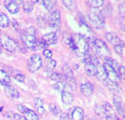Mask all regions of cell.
Returning a JSON list of instances; mask_svg holds the SVG:
<instances>
[{
	"instance_id": "26",
	"label": "cell",
	"mask_w": 125,
	"mask_h": 120,
	"mask_svg": "<svg viewBox=\"0 0 125 120\" xmlns=\"http://www.w3.org/2000/svg\"><path fill=\"white\" fill-rule=\"evenodd\" d=\"M23 9L26 12H30L34 9V3L32 1H26L23 2Z\"/></svg>"
},
{
	"instance_id": "5",
	"label": "cell",
	"mask_w": 125,
	"mask_h": 120,
	"mask_svg": "<svg viewBox=\"0 0 125 120\" xmlns=\"http://www.w3.org/2000/svg\"><path fill=\"white\" fill-rule=\"evenodd\" d=\"M48 24L50 27L52 29L54 33L58 31L60 27V12L59 10L53 11L49 16Z\"/></svg>"
},
{
	"instance_id": "8",
	"label": "cell",
	"mask_w": 125,
	"mask_h": 120,
	"mask_svg": "<svg viewBox=\"0 0 125 120\" xmlns=\"http://www.w3.org/2000/svg\"><path fill=\"white\" fill-rule=\"evenodd\" d=\"M103 66L105 67V70L106 72V75H107V79L110 81L114 82L115 84L119 85V83L121 82V76L117 73L113 67H111L110 65H108L107 64H104Z\"/></svg>"
},
{
	"instance_id": "20",
	"label": "cell",
	"mask_w": 125,
	"mask_h": 120,
	"mask_svg": "<svg viewBox=\"0 0 125 120\" xmlns=\"http://www.w3.org/2000/svg\"><path fill=\"white\" fill-rule=\"evenodd\" d=\"M10 77L7 74V72H5L4 70L0 69V84L4 86H9L10 85Z\"/></svg>"
},
{
	"instance_id": "10",
	"label": "cell",
	"mask_w": 125,
	"mask_h": 120,
	"mask_svg": "<svg viewBox=\"0 0 125 120\" xmlns=\"http://www.w3.org/2000/svg\"><path fill=\"white\" fill-rule=\"evenodd\" d=\"M84 116L83 110L80 107H74L70 111L69 118L72 120H83Z\"/></svg>"
},
{
	"instance_id": "18",
	"label": "cell",
	"mask_w": 125,
	"mask_h": 120,
	"mask_svg": "<svg viewBox=\"0 0 125 120\" xmlns=\"http://www.w3.org/2000/svg\"><path fill=\"white\" fill-rule=\"evenodd\" d=\"M113 102H114V105H115V108L117 110V111L119 113H122L123 111V109H124V106L123 103V101H122V99L119 95H114L113 97Z\"/></svg>"
},
{
	"instance_id": "12",
	"label": "cell",
	"mask_w": 125,
	"mask_h": 120,
	"mask_svg": "<svg viewBox=\"0 0 125 120\" xmlns=\"http://www.w3.org/2000/svg\"><path fill=\"white\" fill-rule=\"evenodd\" d=\"M5 6L8 10V12L11 13H17L20 11V6L16 1H12V0L5 1Z\"/></svg>"
},
{
	"instance_id": "31",
	"label": "cell",
	"mask_w": 125,
	"mask_h": 120,
	"mask_svg": "<svg viewBox=\"0 0 125 120\" xmlns=\"http://www.w3.org/2000/svg\"><path fill=\"white\" fill-rule=\"evenodd\" d=\"M47 69L49 70V71H51V70L54 69V68L56 67V61L53 59H50L48 61V63H47Z\"/></svg>"
},
{
	"instance_id": "21",
	"label": "cell",
	"mask_w": 125,
	"mask_h": 120,
	"mask_svg": "<svg viewBox=\"0 0 125 120\" xmlns=\"http://www.w3.org/2000/svg\"><path fill=\"white\" fill-rule=\"evenodd\" d=\"M62 95H61V99H62V102L65 104L68 105V104H71L74 101V96H73L72 93L71 92H67V91H65L61 93Z\"/></svg>"
},
{
	"instance_id": "19",
	"label": "cell",
	"mask_w": 125,
	"mask_h": 120,
	"mask_svg": "<svg viewBox=\"0 0 125 120\" xmlns=\"http://www.w3.org/2000/svg\"><path fill=\"white\" fill-rule=\"evenodd\" d=\"M44 103L41 98H36L34 101V107L36 109V111L40 114L43 115L44 114Z\"/></svg>"
},
{
	"instance_id": "36",
	"label": "cell",
	"mask_w": 125,
	"mask_h": 120,
	"mask_svg": "<svg viewBox=\"0 0 125 120\" xmlns=\"http://www.w3.org/2000/svg\"><path fill=\"white\" fill-rule=\"evenodd\" d=\"M13 118H14L15 120H26L24 117H21V116L19 115V114H13Z\"/></svg>"
},
{
	"instance_id": "15",
	"label": "cell",
	"mask_w": 125,
	"mask_h": 120,
	"mask_svg": "<svg viewBox=\"0 0 125 120\" xmlns=\"http://www.w3.org/2000/svg\"><path fill=\"white\" fill-rule=\"evenodd\" d=\"M5 92L6 93V94H7L9 97H11V98H13V99H17L20 97V93L18 92V90H17L15 87H13V86H5Z\"/></svg>"
},
{
	"instance_id": "23",
	"label": "cell",
	"mask_w": 125,
	"mask_h": 120,
	"mask_svg": "<svg viewBox=\"0 0 125 120\" xmlns=\"http://www.w3.org/2000/svg\"><path fill=\"white\" fill-rule=\"evenodd\" d=\"M10 24L9 18L4 12H0V27H7Z\"/></svg>"
},
{
	"instance_id": "4",
	"label": "cell",
	"mask_w": 125,
	"mask_h": 120,
	"mask_svg": "<svg viewBox=\"0 0 125 120\" xmlns=\"http://www.w3.org/2000/svg\"><path fill=\"white\" fill-rule=\"evenodd\" d=\"M92 47H93L94 52L96 53L97 55L100 56V57H104L106 58L109 55V49L106 46V44L104 43L100 39H94L92 42Z\"/></svg>"
},
{
	"instance_id": "38",
	"label": "cell",
	"mask_w": 125,
	"mask_h": 120,
	"mask_svg": "<svg viewBox=\"0 0 125 120\" xmlns=\"http://www.w3.org/2000/svg\"><path fill=\"white\" fill-rule=\"evenodd\" d=\"M122 29H123V32H125V22L123 23V25H122Z\"/></svg>"
},
{
	"instance_id": "32",
	"label": "cell",
	"mask_w": 125,
	"mask_h": 120,
	"mask_svg": "<svg viewBox=\"0 0 125 120\" xmlns=\"http://www.w3.org/2000/svg\"><path fill=\"white\" fill-rule=\"evenodd\" d=\"M63 39H64L66 44H68V45H69L70 42L72 40V36L70 35L69 34H67V33H65V34H63Z\"/></svg>"
},
{
	"instance_id": "39",
	"label": "cell",
	"mask_w": 125,
	"mask_h": 120,
	"mask_svg": "<svg viewBox=\"0 0 125 120\" xmlns=\"http://www.w3.org/2000/svg\"><path fill=\"white\" fill-rule=\"evenodd\" d=\"M1 52H2V50H1V46H0V54H1Z\"/></svg>"
},
{
	"instance_id": "27",
	"label": "cell",
	"mask_w": 125,
	"mask_h": 120,
	"mask_svg": "<svg viewBox=\"0 0 125 120\" xmlns=\"http://www.w3.org/2000/svg\"><path fill=\"white\" fill-rule=\"evenodd\" d=\"M43 6L46 8V9L52 12L53 9V6H54V1H51V0H45V1H42Z\"/></svg>"
},
{
	"instance_id": "1",
	"label": "cell",
	"mask_w": 125,
	"mask_h": 120,
	"mask_svg": "<svg viewBox=\"0 0 125 120\" xmlns=\"http://www.w3.org/2000/svg\"><path fill=\"white\" fill-rule=\"evenodd\" d=\"M69 46L76 53L77 56H79L81 58L86 55L90 48L89 41L87 40L85 36L80 34H76L72 36V40L70 42Z\"/></svg>"
},
{
	"instance_id": "13",
	"label": "cell",
	"mask_w": 125,
	"mask_h": 120,
	"mask_svg": "<svg viewBox=\"0 0 125 120\" xmlns=\"http://www.w3.org/2000/svg\"><path fill=\"white\" fill-rule=\"evenodd\" d=\"M42 40H43L44 43H46L47 44H55L57 42H58V37H57V34L54 32H52V33H49V34H46L42 37Z\"/></svg>"
},
{
	"instance_id": "17",
	"label": "cell",
	"mask_w": 125,
	"mask_h": 120,
	"mask_svg": "<svg viewBox=\"0 0 125 120\" xmlns=\"http://www.w3.org/2000/svg\"><path fill=\"white\" fill-rule=\"evenodd\" d=\"M96 76L98 78L99 80L100 81H105L106 79H107V75H106V72L105 70V67L103 65H99L97 66V73Z\"/></svg>"
},
{
	"instance_id": "34",
	"label": "cell",
	"mask_w": 125,
	"mask_h": 120,
	"mask_svg": "<svg viewBox=\"0 0 125 120\" xmlns=\"http://www.w3.org/2000/svg\"><path fill=\"white\" fill-rule=\"evenodd\" d=\"M43 54L45 58H49V59H51L52 57V51H50V50H47V49H45V50L43 51Z\"/></svg>"
},
{
	"instance_id": "14",
	"label": "cell",
	"mask_w": 125,
	"mask_h": 120,
	"mask_svg": "<svg viewBox=\"0 0 125 120\" xmlns=\"http://www.w3.org/2000/svg\"><path fill=\"white\" fill-rule=\"evenodd\" d=\"M106 40L114 46H117V45H121V44H122L121 39L119 38L115 34H114V33H110V32H109V33H106Z\"/></svg>"
},
{
	"instance_id": "6",
	"label": "cell",
	"mask_w": 125,
	"mask_h": 120,
	"mask_svg": "<svg viewBox=\"0 0 125 120\" xmlns=\"http://www.w3.org/2000/svg\"><path fill=\"white\" fill-rule=\"evenodd\" d=\"M42 58L37 54H33L28 62V68L31 72L38 71L42 67Z\"/></svg>"
},
{
	"instance_id": "37",
	"label": "cell",
	"mask_w": 125,
	"mask_h": 120,
	"mask_svg": "<svg viewBox=\"0 0 125 120\" xmlns=\"http://www.w3.org/2000/svg\"><path fill=\"white\" fill-rule=\"evenodd\" d=\"M47 47H48V44H47V43H44V42L43 41V40H42L41 39V42H40V48L41 49H45V48H47Z\"/></svg>"
},
{
	"instance_id": "24",
	"label": "cell",
	"mask_w": 125,
	"mask_h": 120,
	"mask_svg": "<svg viewBox=\"0 0 125 120\" xmlns=\"http://www.w3.org/2000/svg\"><path fill=\"white\" fill-rule=\"evenodd\" d=\"M86 3L87 5L92 8H99L104 5L103 0H89Z\"/></svg>"
},
{
	"instance_id": "28",
	"label": "cell",
	"mask_w": 125,
	"mask_h": 120,
	"mask_svg": "<svg viewBox=\"0 0 125 120\" xmlns=\"http://www.w3.org/2000/svg\"><path fill=\"white\" fill-rule=\"evenodd\" d=\"M50 111L53 115H55V116H60V114H61L60 110L59 109L58 106L56 105V104H53V103L50 105Z\"/></svg>"
},
{
	"instance_id": "11",
	"label": "cell",
	"mask_w": 125,
	"mask_h": 120,
	"mask_svg": "<svg viewBox=\"0 0 125 120\" xmlns=\"http://www.w3.org/2000/svg\"><path fill=\"white\" fill-rule=\"evenodd\" d=\"M80 89H81V92H82V94L83 95L91 96L93 94L94 85L92 83H91V82H86V83H83V84L81 85Z\"/></svg>"
},
{
	"instance_id": "35",
	"label": "cell",
	"mask_w": 125,
	"mask_h": 120,
	"mask_svg": "<svg viewBox=\"0 0 125 120\" xmlns=\"http://www.w3.org/2000/svg\"><path fill=\"white\" fill-rule=\"evenodd\" d=\"M115 51L118 55H122L123 54V45L121 44V45L115 46Z\"/></svg>"
},
{
	"instance_id": "7",
	"label": "cell",
	"mask_w": 125,
	"mask_h": 120,
	"mask_svg": "<svg viewBox=\"0 0 125 120\" xmlns=\"http://www.w3.org/2000/svg\"><path fill=\"white\" fill-rule=\"evenodd\" d=\"M0 43L3 48L8 52L14 53L16 51V43L12 38H10L8 36H2L0 38Z\"/></svg>"
},
{
	"instance_id": "3",
	"label": "cell",
	"mask_w": 125,
	"mask_h": 120,
	"mask_svg": "<svg viewBox=\"0 0 125 120\" xmlns=\"http://www.w3.org/2000/svg\"><path fill=\"white\" fill-rule=\"evenodd\" d=\"M88 20L91 26L95 29H101L105 26V16L102 12L90 13Z\"/></svg>"
},
{
	"instance_id": "30",
	"label": "cell",
	"mask_w": 125,
	"mask_h": 120,
	"mask_svg": "<svg viewBox=\"0 0 125 120\" xmlns=\"http://www.w3.org/2000/svg\"><path fill=\"white\" fill-rule=\"evenodd\" d=\"M95 112H96L97 115L102 116L105 115V109H104L103 104H100V105H97L96 108H95Z\"/></svg>"
},
{
	"instance_id": "40",
	"label": "cell",
	"mask_w": 125,
	"mask_h": 120,
	"mask_svg": "<svg viewBox=\"0 0 125 120\" xmlns=\"http://www.w3.org/2000/svg\"><path fill=\"white\" fill-rule=\"evenodd\" d=\"M123 76H124V78H125V71H124V72H123Z\"/></svg>"
},
{
	"instance_id": "33",
	"label": "cell",
	"mask_w": 125,
	"mask_h": 120,
	"mask_svg": "<svg viewBox=\"0 0 125 120\" xmlns=\"http://www.w3.org/2000/svg\"><path fill=\"white\" fill-rule=\"evenodd\" d=\"M14 79L19 82H24L25 76L23 74H21V73H18V74L14 75Z\"/></svg>"
},
{
	"instance_id": "22",
	"label": "cell",
	"mask_w": 125,
	"mask_h": 120,
	"mask_svg": "<svg viewBox=\"0 0 125 120\" xmlns=\"http://www.w3.org/2000/svg\"><path fill=\"white\" fill-rule=\"evenodd\" d=\"M104 82H105V85H106V86H107V88H108L109 90L115 92V93H120L121 90H120V88H119L118 85L115 84L114 82L110 81L108 79H106Z\"/></svg>"
},
{
	"instance_id": "29",
	"label": "cell",
	"mask_w": 125,
	"mask_h": 120,
	"mask_svg": "<svg viewBox=\"0 0 125 120\" xmlns=\"http://www.w3.org/2000/svg\"><path fill=\"white\" fill-rule=\"evenodd\" d=\"M105 117H106V120H119V118H118L117 116L115 114L114 111L106 113V114H105Z\"/></svg>"
},
{
	"instance_id": "9",
	"label": "cell",
	"mask_w": 125,
	"mask_h": 120,
	"mask_svg": "<svg viewBox=\"0 0 125 120\" xmlns=\"http://www.w3.org/2000/svg\"><path fill=\"white\" fill-rule=\"evenodd\" d=\"M17 108L24 115V118L26 120H39L38 115L34 111H32L30 109H28L26 106L19 104V105L17 106Z\"/></svg>"
},
{
	"instance_id": "2",
	"label": "cell",
	"mask_w": 125,
	"mask_h": 120,
	"mask_svg": "<svg viewBox=\"0 0 125 120\" xmlns=\"http://www.w3.org/2000/svg\"><path fill=\"white\" fill-rule=\"evenodd\" d=\"M22 41L28 49L31 51L36 50L37 46V39H36V30L34 26H30L23 31Z\"/></svg>"
},
{
	"instance_id": "41",
	"label": "cell",
	"mask_w": 125,
	"mask_h": 120,
	"mask_svg": "<svg viewBox=\"0 0 125 120\" xmlns=\"http://www.w3.org/2000/svg\"><path fill=\"white\" fill-rule=\"evenodd\" d=\"M2 109H3V107H1V108H0V111H2Z\"/></svg>"
},
{
	"instance_id": "25",
	"label": "cell",
	"mask_w": 125,
	"mask_h": 120,
	"mask_svg": "<svg viewBox=\"0 0 125 120\" xmlns=\"http://www.w3.org/2000/svg\"><path fill=\"white\" fill-rule=\"evenodd\" d=\"M62 3H63V5H65L68 10H70V11H74V10L76 8V5H75V1L65 0V1H62Z\"/></svg>"
},
{
	"instance_id": "16",
	"label": "cell",
	"mask_w": 125,
	"mask_h": 120,
	"mask_svg": "<svg viewBox=\"0 0 125 120\" xmlns=\"http://www.w3.org/2000/svg\"><path fill=\"white\" fill-rule=\"evenodd\" d=\"M84 70H85V72L89 76H96L97 65H95V63L91 62V63H88V64H85Z\"/></svg>"
}]
</instances>
